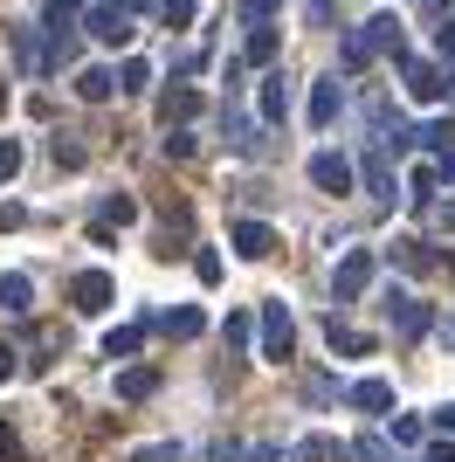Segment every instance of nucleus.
Segmentation results:
<instances>
[{
    "label": "nucleus",
    "mask_w": 455,
    "mask_h": 462,
    "mask_svg": "<svg viewBox=\"0 0 455 462\" xmlns=\"http://www.w3.org/2000/svg\"><path fill=\"white\" fill-rule=\"evenodd\" d=\"M90 35H97V42H111V49H125V42H132V14H125V0H104V7H97Z\"/></svg>",
    "instance_id": "f257e3e1"
},
{
    "label": "nucleus",
    "mask_w": 455,
    "mask_h": 462,
    "mask_svg": "<svg viewBox=\"0 0 455 462\" xmlns=\"http://www.w3.org/2000/svg\"><path fill=\"white\" fill-rule=\"evenodd\" d=\"M248 62H276V28H255V35H248Z\"/></svg>",
    "instance_id": "4468645a"
},
{
    "label": "nucleus",
    "mask_w": 455,
    "mask_h": 462,
    "mask_svg": "<svg viewBox=\"0 0 455 462\" xmlns=\"http://www.w3.org/2000/svg\"><path fill=\"white\" fill-rule=\"evenodd\" d=\"M441 56H455V21H449V28H441Z\"/></svg>",
    "instance_id": "aec40b11"
},
{
    "label": "nucleus",
    "mask_w": 455,
    "mask_h": 462,
    "mask_svg": "<svg viewBox=\"0 0 455 462\" xmlns=\"http://www.w3.org/2000/svg\"><path fill=\"white\" fill-rule=\"evenodd\" d=\"M407 90L428 104V97H441V77H435V62H407Z\"/></svg>",
    "instance_id": "423d86ee"
},
{
    "label": "nucleus",
    "mask_w": 455,
    "mask_h": 462,
    "mask_svg": "<svg viewBox=\"0 0 455 462\" xmlns=\"http://www.w3.org/2000/svg\"><path fill=\"white\" fill-rule=\"evenodd\" d=\"M0 228H21V208H7V200H0Z\"/></svg>",
    "instance_id": "6ab92c4d"
},
{
    "label": "nucleus",
    "mask_w": 455,
    "mask_h": 462,
    "mask_svg": "<svg viewBox=\"0 0 455 462\" xmlns=\"http://www.w3.org/2000/svg\"><path fill=\"white\" fill-rule=\"evenodd\" d=\"M235 242H242V255H269V228H255V221H242Z\"/></svg>",
    "instance_id": "9b49d317"
},
{
    "label": "nucleus",
    "mask_w": 455,
    "mask_h": 462,
    "mask_svg": "<svg viewBox=\"0 0 455 462\" xmlns=\"http://www.w3.org/2000/svg\"><path fill=\"white\" fill-rule=\"evenodd\" d=\"M352 401H359V407H386V386L366 380V386H352Z\"/></svg>",
    "instance_id": "f3484780"
},
{
    "label": "nucleus",
    "mask_w": 455,
    "mask_h": 462,
    "mask_svg": "<svg viewBox=\"0 0 455 462\" xmlns=\"http://www.w3.org/2000/svg\"><path fill=\"white\" fill-rule=\"evenodd\" d=\"M0 104H7V90H0Z\"/></svg>",
    "instance_id": "412c9836"
},
{
    "label": "nucleus",
    "mask_w": 455,
    "mask_h": 462,
    "mask_svg": "<svg viewBox=\"0 0 455 462\" xmlns=\"http://www.w3.org/2000/svg\"><path fill=\"white\" fill-rule=\"evenodd\" d=\"M117 393H125V401H145V393H152V373H125V380H117Z\"/></svg>",
    "instance_id": "dca6fc26"
},
{
    "label": "nucleus",
    "mask_w": 455,
    "mask_h": 462,
    "mask_svg": "<svg viewBox=\"0 0 455 462\" xmlns=\"http://www.w3.org/2000/svg\"><path fill=\"white\" fill-rule=\"evenodd\" d=\"M76 14H83V0H49V28H56V35H70Z\"/></svg>",
    "instance_id": "ddd939ff"
},
{
    "label": "nucleus",
    "mask_w": 455,
    "mask_h": 462,
    "mask_svg": "<svg viewBox=\"0 0 455 462\" xmlns=\"http://www.w3.org/2000/svg\"><path fill=\"white\" fill-rule=\"evenodd\" d=\"M193 111H200V97H193V90H166V97H159V117H166V125H172V117H193Z\"/></svg>",
    "instance_id": "0eeeda50"
},
{
    "label": "nucleus",
    "mask_w": 455,
    "mask_h": 462,
    "mask_svg": "<svg viewBox=\"0 0 455 462\" xmlns=\"http://www.w3.org/2000/svg\"><path fill=\"white\" fill-rule=\"evenodd\" d=\"M111 304V276H76V310H104Z\"/></svg>",
    "instance_id": "7ed1b4c3"
},
{
    "label": "nucleus",
    "mask_w": 455,
    "mask_h": 462,
    "mask_svg": "<svg viewBox=\"0 0 455 462\" xmlns=\"http://www.w3.org/2000/svg\"><path fill=\"white\" fill-rule=\"evenodd\" d=\"M366 276H373V263H366V255H352V263L339 270V297H359V290H366Z\"/></svg>",
    "instance_id": "6e6552de"
},
{
    "label": "nucleus",
    "mask_w": 455,
    "mask_h": 462,
    "mask_svg": "<svg viewBox=\"0 0 455 462\" xmlns=\"http://www.w3.org/2000/svg\"><path fill=\"white\" fill-rule=\"evenodd\" d=\"M14 173H21V145L7 138V145H0V180H14Z\"/></svg>",
    "instance_id": "a211bd4d"
},
{
    "label": "nucleus",
    "mask_w": 455,
    "mask_h": 462,
    "mask_svg": "<svg viewBox=\"0 0 455 462\" xmlns=\"http://www.w3.org/2000/svg\"><path fill=\"white\" fill-rule=\"evenodd\" d=\"M263 111H269V117H290V90H283V77H269V90H263Z\"/></svg>",
    "instance_id": "2eb2a0df"
},
{
    "label": "nucleus",
    "mask_w": 455,
    "mask_h": 462,
    "mask_svg": "<svg viewBox=\"0 0 455 462\" xmlns=\"http://www.w3.org/2000/svg\"><path fill=\"white\" fill-rule=\"evenodd\" d=\"M0 304H7V310H28V276H0Z\"/></svg>",
    "instance_id": "f8f14e48"
},
{
    "label": "nucleus",
    "mask_w": 455,
    "mask_h": 462,
    "mask_svg": "<svg viewBox=\"0 0 455 462\" xmlns=\"http://www.w3.org/2000/svg\"><path fill=\"white\" fill-rule=\"evenodd\" d=\"M111 69H83V77H76V90H83V97H90V104H104V97H111Z\"/></svg>",
    "instance_id": "9d476101"
},
{
    "label": "nucleus",
    "mask_w": 455,
    "mask_h": 462,
    "mask_svg": "<svg viewBox=\"0 0 455 462\" xmlns=\"http://www.w3.org/2000/svg\"><path fill=\"white\" fill-rule=\"evenodd\" d=\"M339 104H345L339 77H331V83H318V97H311V125H331V117H339Z\"/></svg>",
    "instance_id": "20e7f679"
},
{
    "label": "nucleus",
    "mask_w": 455,
    "mask_h": 462,
    "mask_svg": "<svg viewBox=\"0 0 455 462\" xmlns=\"http://www.w3.org/2000/svg\"><path fill=\"white\" fill-rule=\"evenodd\" d=\"M145 7L166 21V28H187V21H193V0H145Z\"/></svg>",
    "instance_id": "1a4fd4ad"
},
{
    "label": "nucleus",
    "mask_w": 455,
    "mask_h": 462,
    "mask_svg": "<svg viewBox=\"0 0 455 462\" xmlns=\"http://www.w3.org/2000/svg\"><path fill=\"white\" fill-rule=\"evenodd\" d=\"M263 331H269V359H290V318H283V304H269Z\"/></svg>",
    "instance_id": "39448f33"
},
{
    "label": "nucleus",
    "mask_w": 455,
    "mask_h": 462,
    "mask_svg": "<svg viewBox=\"0 0 455 462\" xmlns=\"http://www.w3.org/2000/svg\"><path fill=\"white\" fill-rule=\"evenodd\" d=\"M311 180H318V187H331V193H345V187H352V166H345L339 152H318V159H311Z\"/></svg>",
    "instance_id": "f03ea898"
}]
</instances>
